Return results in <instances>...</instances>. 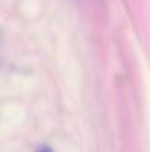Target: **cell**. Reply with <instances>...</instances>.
<instances>
[{
	"label": "cell",
	"instance_id": "obj_1",
	"mask_svg": "<svg viewBox=\"0 0 150 152\" xmlns=\"http://www.w3.org/2000/svg\"><path fill=\"white\" fill-rule=\"evenodd\" d=\"M38 152H51V151H50L49 148H43V149H40Z\"/></svg>",
	"mask_w": 150,
	"mask_h": 152
}]
</instances>
